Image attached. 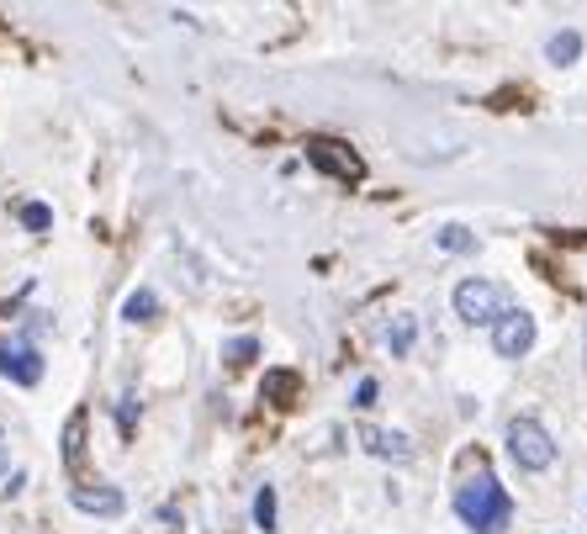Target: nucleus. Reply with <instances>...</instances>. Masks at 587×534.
<instances>
[{"instance_id":"1","label":"nucleus","mask_w":587,"mask_h":534,"mask_svg":"<svg viewBox=\"0 0 587 534\" xmlns=\"http://www.w3.org/2000/svg\"><path fill=\"white\" fill-rule=\"evenodd\" d=\"M455 513H461L476 534H503L509 524H514V498L503 492V482H497L492 471H482L476 482H461V492H455Z\"/></svg>"},{"instance_id":"2","label":"nucleus","mask_w":587,"mask_h":534,"mask_svg":"<svg viewBox=\"0 0 587 534\" xmlns=\"http://www.w3.org/2000/svg\"><path fill=\"white\" fill-rule=\"evenodd\" d=\"M509 456L524 471H545V465L556 461V439L545 434V423H535V418H514L509 423Z\"/></svg>"},{"instance_id":"3","label":"nucleus","mask_w":587,"mask_h":534,"mask_svg":"<svg viewBox=\"0 0 587 534\" xmlns=\"http://www.w3.org/2000/svg\"><path fill=\"white\" fill-rule=\"evenodd\" d=\"M455 313H461L465 323H476V328H492V323L509 313V307H503V292H497L492 281L471 275V281H461V286H455Z\"/></svg>"},{"instance_id":"4","label":"nucleus","mask_w":587,"mask_h":534,"mask_svg":"<svg viewBox=\"0 0 587 534\" xmlns=\"http://www.w3.org/2000/svg\"><path fill=\"white\" fill-rule=\"evenodd\" d=\"M530 344H535V317L524 313V307H509V313L492 323V349H497L503 360L530 355Z\"/></svg>"},{"instance_id":"5","label":"nucleus","mask_w":587,"mask_h":534,"mask_svg":"<svg viewBox=\"0 0 587 534\" xmlns=\"http://www.w3.org/2000/svg\"><path fill=\"white\" fill-rule=\"evenodd\" d=\"M0 376H11L17 387H38L43 381V355L32 344H0Z\"/></svg>"},{"instance_id":"6","label":"nucleus","mask_w":587,"mask_h":534,"mask_svg":"<svg viewBox=\"0 0 587 534\" xmlns=\"http://www.w3.org/2000/svg\"><path fill=\"white\" fill-rule=\"evenodd\" d=\"M307 159H313L318 170L339 175V180H360V175H366L360 154H349V148H334V138H313V144H307Z\"/></svg>"},{"instance_id":"7","label":"nucleus","mask_w":587,"mask_h":534,"mask_svg":"<svg viewBox=\"0 0 587 534\" xmlns=\"http://www.w3.org/2000/svg\"><path fill=\"white\" fill-rule=\"evenodd\" d=\"M360 444L376 461H413L418 456V444L408 434H397V429H360Z\"/></svg>"},{"instance_id":"8","label":"nucleus","mask_w":587,"mask_h":534,"mask_svg":"<svg viewBox=\"0 0 587 534\" xmlns=\"http://www.w3.org/2000/svg\"><path fill=\"white\" fill-rule=\"evenodd\" d=\"M70 503L80 513H101V519H117V513L127 509V498L117 492V486H85V482L70 492Z\"/></svg>"},{"instance_id":"9","label":"nucleus","mask_w":587,"mask_h":534,"mask_svg":"<svg viewBox=\"0 0 587 534\" xmlns=\"http://www.w3.org/2000/svg\"><path fill=\"white\" fill-rule=\"evenodd\" d=\"M545 53H551V64H577V53H583V38L566 27V32H556V38L545 43Z\"/></svg>"},{"instance_id":"10","label":"nucleus","mask_w":587,"mask_h":534,"mask_svg":"<svg viewBox=\"0 0 587 534\" xmlns=\"http://www.w3.org/2000/svg\"><path fill=\"white\" fill-rule=\"evenodd\" d=\"M413 334H418V323L408 313H397L391 317V328H387V349L391 355H408V349H413Z\"/></svg>"},{"instance_id":"11","label":"nucleus","mask_w":587,"mask_h":534,"mask_svg":"<svg viewBox=\"0 0 587 534\" xmlns=\"http://www.w3.org/2000/svg\"><path fill=\"white\" fill-rule=\"evenodd\" d=\"M123 317H127V323H154V317H159V296H154V292H133V296H127V307H123Z\"/></svg>"},{"instance_id":"12","label":"nucleus","mask_w":587,"mask_h":534,"mask_svg":"<svg viewBox=\"0 0 587 534\" xmlns=\"http://www.w3.org/2000/svg\"><path fill=\"white\" fill-rule=\"evenodd\" d=\"M254 524H260V530H275V486H260V492H254Z\"/></svg>"},{"instance_id":"13","label":"nucleus","mask_w":587,"mask_h":534,"mask_svg":"<svg viewBox=\"0 0 587 534\" xmlns=\"http://www.w3.org/2000/svg\"><path fill=\"white\" fill-rule=\"evenodd\" d=\"M440 249H450V254H465V249H476V239H471L465 228H455V222H450V228H440Z\"/></svg>"},{"instance_id":"14","label":"nucleus","mask_w":587,"mask_h":534,"mask_svg":"<svg viewBox=\"0 0 587 534\" xmlns=\"http://www.w3.org/2000/svg\"><path fill=\"white\" fill-rule=\"evenodd\" d=\"M80 439H85V413H74L70 429H64V456L70 461H80Z\"/></svg>"},{"instance_id":"15","label":"nucleus","mask_w":587,"mask_h":534,"mask_svg":"<svg viewBox=\"0 0 587 534\" xmlns=\"http://www.w3.org/2000/svg\"><path fill=\"white\" fill-rule=\"evenodd\" d=\"M22 222H27V228H32V233H43V228H49V222H53V212H49V207H43V201H27V207H22Z\"/></svg>"},{"instance_id":"16","label":"nucleus","mask_w":587,"mask_h":534,"mask_svg":"<svg viewBox=\"0 0 587 534\" xmlns=\"http://www.w3.org/2000/svg\"><path fill=\"white\" fill-rule=\"evenodd\" d=\"M376 402H381V387H376V381H360V387H355V408H376Z\"/></svg>"},{"instance_id":"17","label":"nucleus","mask_w":587,"mask_h":534,"mask_svg":"<svg viewBox=\"0 0 587 534\" xmlns=\"http://www.w3.org/2000/svg\"><path fill=\"white\" fill-rule=\"evenodd\" d=\"M228 360H233V365L254 360V339H233V344H228Z\"/></svg>"},{"instance_id":"18","label":"nucleus","mask_w":587,"mask_h":534,"mask_svg":"<svg viewBox=\"0 0 587 534\" xmlns=\"http://www.w3.org/2000/svg\"><path fill=\"white\" fill-rule=\"evenodd\" d=\"M11 471V456H6V434H0V477Z\"/></svg>"}]
</instances>
